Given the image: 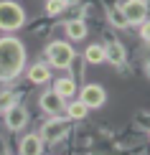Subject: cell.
Masks as SVG:
<instances>
[{
    "label": "cell",
    "mask_w": 150,
    "mask_h": 155,
    "mask_svg": "<svg viewBox=\"0 0 150 155\" xmlns=\"http://www.w3.org/2000/svg\"><path fill=\"white\" fill-rule=\"evenodd\" d=\"M54 92L58 94V97H74L76 94V84H74V79H69V76H64V79H56V84H54Z\"/></svg>",
    "instance_id": "cell-12"
},
{
    "label": "cell",
    "mask_w": 150,
    "mask_h": 155,
    "mask_svg": "<svg viewBox=\"0 0 150 155\" xmlns=\"http://www.w3.org/2000/svg\"><path fill=\"white\" fill-rule=\"evenodd\" d=\"M66 36L71 38V41H82V38L87 36V25H84V21H69L66 23Z\"/></svg>",
    "instance_id": "cell-13"
},
{
    "label": "cell",
    "mask_w": 150,
    "mask_h": 155,
    "mask_svg": "<svg viewBox=\"0 0 150 155\" xmlns=\"http://www.w3.org/2000/svg\"><path fill=\"white\" fill-rule=\"evenodd\" d=\"M66 132H69V122L54 114V117L41 127V140H46V143H56V140H61Z\"/></svg>",
    "instance_id": "cell-4"
},
{
    "label": "cell",
    "mask_w": 150,
    "mask_h": 155,
    "mask_svg": "<svg viewBox=\"0 0 150 155\" xmlns=\"http://www.w3.org/2000/svg\"><path fill=\"white\" fill-rule=\"evenodd\" d=\"M104 99H107V94H104V89L99 87V84H87V87L82 89V99L87 104V109H97L104 104Z\"/></svg>",
    "instance_id": "cell-6"
},
{
    "label": "cell",
    "mask_w": 150,
    "mask_h": 155,
    "mask_svg": "<svg viewBox=\"0 0 150 155\" xmlns=\"http://www.w3.org/2000/svg\"><path fill=\"white\" fill-rule=\"evenodd\" d=\"M5 125H8V130H23L25 125H28V112H25V107L21 104H15V107H10L8 112H5Z\"/></svg>",
    "instance_id": "cell-7"
},
{
    "label": "cell",
    "mask_w": 150,
    "mask_h": 155,
    "mask_svg": "<svg viewBox=\"0 0 150 155\" xmlns=\"http://www.w3.org/2000/svg\"><path fill=\"white\" fill-rule=\"evenodd\" d=\"M64 3H66V5H74V3H76V0H64Z\"/></svg>",
    "instance_id": "cell-20"
},
{
    "label": "cell",
    "mask_w": 150,
    "mask_h": 155,
    "mask_svg": "<svg viewBox=\"0 0 150 155\" xmlns=\"http://www.w3.org/2000/svg\"><path fill=\"white\" fill-rule=\"evenodd\" d=\"M46 56H48L51 66L66 69V66H71V61H74V48H71L66 41H54V43H48Z\"/></svg>",
    "instance_id": "cell-3"
},
{
    "label": "cell",
    "mask_w": 150,
    "mask_h": 155,
    "mask_svg": "<svg viewBox=\"0 0 150 155\" xmlns=\"http://www.w3.org/2000/svg\"><path fill=\"white\" fill-rule=\"evenodd\" d=\"M25 23V13L18 3L13 0H3L0 3V31H18Z\"/></svg>",
    "instance_id": "cell-2"
},
{
    "label": "cell",
    "mask_w": 150,
    "mask_h": 155,
    "mask_svg": "<svg viewBox=\"0 0 150 155\" xmlns=\"http://www.w3.org/2000/svg\"><path fill=\"white\" fill-rule=\"evenodd\" d=\"M140 36H142V41L150 43V21H148V18L140 23Z\"/></svg>",
    "instance_id": "cell-19"
},
{
    "label": "cell",
    "mask_w": 150,
    "mask_h": 155,
    "mask_svg": "<svg viewBox=\"0 0 150 155\" xmlns=\"http://www.w3.org/2000/svg\"><path fill=\"white\" fill-rule=\"evenodd\" d=\"M84 59H87L89 64H102V61H104V46H99V43L87 46V51H84Z\"/></svg>",
    "instance_id": "cell-14"
},
{
    "label": "cell",
    "mask_w": 150,
    "mask_h": 155,
    "mask_svg": "<svg viewBox=\"0 0 150 155\" xmlns=\"http://www.w3.org/2000/svg\"><path fill=\"white\" fill-rule=\"evenodd\" d=\"M41 153H43L41 135H25L21 140V155H41Z\"/></svg>",
    "instance_id": "cell-9"
},
{
    "label": "cell",
    "mask_w": 150,
    "mask_h": 155,
    "mask_svg": "<svg viewBox=\"0 0 150 155\" xmlns=\"http://www.w3.org/2000/svg\"><path fill=\"white\" fill-rule=\"evenodd\" d=\"M64 8H66L64 0H46V13L48 15H58V13H64Z\"/></svg>",
    "instance_id": "cell-18"
},
{
    "label": "cell",
    "mask_w": 150,
    "mask_h": 155,
    "mask_svg": "<svg viewBox=\"0 0 150 155\" xmlns=\"http://www.w3.org/2000/svg\"><path fill=\"white\" fill-rule=\"evenodd\" d=\"M104 61L115 64V66H120V64H125V48H122V43H109V46H104Z\"/></svg>",
    "instance_id": "cell-10"
},
{
    "label": "cell",
    "mask_w": 150,
    "mask_h": 155,
    "mask_svg": "<svg viewBox=\"0 0 150 155\" xmlns=\"http://www.w3.org/2000/svg\"><path fill=\"white\" fill-rule=\"evenodd\" d=\"M28 79L33 84H46L51 79V69L46 66V64H33V66L28 69Z\"/></svg>",
    "instance_id": "cell-11"
},
{
    "label": "cell",
    "mask_w": 150,
    "mask_h": 155,
    "mask_svg": "<svg viewBox=\"0 0 150 155\" xmlns=\"http://www.w3.org/2000/svg\"><path fill=\"white\" fill-rule=\"evenodd\" d=\"M66 109V114H69V120H84L87 117V104H84V102H71L69 107H64Z\"/></svg>",
    "instance_id": "cell-15"
},
{
    "label": "cell",
    "mask_w": 150,
    "mask_h": 155,
    "mask_svg": "<svg viewBox=\"0 0 150 155\" xmlns=\"http://www.w3.org/2000/svg\"><path fill=\"white\" fill-rule=\"evenodd\" d=\"M109 21H112L117 28H127V18H125V13H122V8H112L109 10Z\"/></svg>",
    "instance_id": "cell-17"
},
{
    "label": "cell",
    "mask_w": 150,
    "mask_h": 155,
    "mask_svg": "<svg viewBox=\"0 0 150 155\" xmlns=\"http://www.w3.org/2000/svg\"><path fill=\"white\" fill-rule=\"evenodd\" d=\"M38 104H41L43 112H48V114H58V112L64 109V97H58L54 89H51V92H43V94H41Z\"/></svg>",
    "instance_id": "cell-8"
},
{
    "label": "cell",
    "mask_w": 150,
    "mask_h": 155,
    "mask_svg": "<svg viewBox=\"0 0 150 155\" xmlns=\"http://www.w3.org/2000/svg\"><path fill=\"white\" fill-rule=\"evenodd\" d=\"M15 102H18V97L13 94V92H5V94H0V114H5L10 107H15Z\"/></svg>",
    "instance_id": "cell-16"
},
{
    "label": "cell",
    "mask_w": 150,
    "mask_h": 155,
    "mask_svg": "<svg viewBox=\"0 0 150 155\" xmlns=\"http://www.w3.org/2000/svg\"><path fill=\"white\" fill-rule=\"evenodd\" d=\"M120 8H122V13H125L130 25H138V23H142L148 18V3L145 0H127V3L120 5Z\"/></svg>",
    "instance_id": "cell-5"
},
{
    "label": "cell",
    "mask_w": 150,
    "mask_h": 155,
    "mask_svg": "<svg viewBox=\"0 0 150 155\" xmlns=\"http://www.w3.org/2000/svg\"><path fill=\"white\" fill-rule=\"evenodd\" d=\"M25 69V46L13 36L0 38V81H13Z\"/></svg>",
    "instance_id": "cell-1"
}]
</instances>
